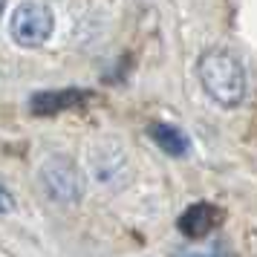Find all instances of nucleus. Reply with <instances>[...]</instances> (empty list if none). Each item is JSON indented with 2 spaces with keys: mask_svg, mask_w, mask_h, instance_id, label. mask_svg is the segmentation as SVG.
Wrapping results in <instances>:
<instances>
[{
  "mask_svg": "<svg viewBox=\"0 0 257 257\" xmlns=\"http://www.w3.org/2000/svg\"><path fill=\"white\" fill-rule=\"evenodd\" d=\"M199 81L220 107H237L245 95L243 64L225 49H211L199 58Z\"/></svg>",
  "mask_w": 257,
  "mask_h": 257,
  "instance_id": "1",
  "label": "nucleus"
},
{
  "mask_svg": "<svg viewBox=\"0 0 257 257\" xmlns=\"http://www.w3.org/2000/svg\"><path fill=\"white\" fill-rule=\"evenodd\" d=\"M55 29V15L47 3H21L12 12V24H9V35L18 47L35 49L47 44L49 35Z\"/></svg>",
  "mask_w": 257,
  "mask_h": 257,
  "instance_id": "2",
  "label": "nucleus"
},
{
  "mask_svg": "<svg viewBox=\"0 0 257 257\" xmlns=\"http://www.w3.org/2000/svg\"><path fill=\"white\" fill-rule=\"evenodd\" d=\"M41 182L49 199H55L61 205H72L84 194V179L70 156H49L41 165Z\"/></svg>",
  "mask_w": 257,
  "mask_h": 257,
  "instance_id": "3",
  "label": "nucleus"
},
{
  "mask_svg": "<svg viewBox=\"0 0 257 257\" xmlns=\"http://www.w3.org/2000/svg\"><path fill=\"white\" fill-rule=\"evenodd\" d=\"M222 220V211L217 205H211V202H194V205H188L182 211V217H179V231L185 234L188 240H202V237H208Z\"/></svg>",
  "mask_w": 257,
  "mask_h": 257,
  "instance_id": "4",
  "label": "nucleus"
},
{
  "mask_svg": "<svg viewBox=\"0 0 257 257\" xmlns=\"http://www.w3.org/2000/svg\"><path fill=\"white\" fill-rule=\"evenodd\" d=\"M87 98H90V93L78 90V87H70V90H44V93H35L29 98V110L35 116H55V113L72 110V107H81Z\"/></svg>",
  "mask_w": 257,
  "mask_h": 257,
  "instance_id": "5",
  "label": "nucleus"
},
{
  "mask_svg": "<svg viewBox=\"0 0 257 257\" xmlns=\"http://www.w3.org/2000/svg\"><path fill=\"white\" fill-rule=\"evenodd\" d=\"M148 136L168 156H185L188 148H191V142H188L185 133L179 127H174V124H165V121H153L151 127H148Z\"/></svg>",
  "mask_w": 257,
  "mask_h": 257,
  "instance_id": "6",
  "label": "nucleus"
},
{
  "mask_svg": "<svg viewBox=\"0 0 257 257\" xmlns=\"http://www.w3.org/2000/svg\"><path fill=\"white\" fill-rule=\"evenodd\" d=\"M3 9H6V0H0V15H3Z\"/></svg>",
  "mask_w": 257,
  "mask_h": 257,
  "instance_id": "7",
  "label": "nucleus"
}]
</instances>
